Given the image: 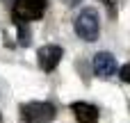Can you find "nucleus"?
Instances as JSON below:
<instances>
[{
	"label": "nucleus",
	"mask_w": 130,
	"mask_h": 123,
	"mask_svg": "<svg viewBox=\"0 0 130 123\" xmlns=\"http://www.w3.org/2000/svg\"><path fill=\"white\" fill-rule=\"evenodd\" d=\"M73 27H75V34H78L82 41H89V43L96 41V39H98V32H101L98 11H96L94 7H85V9L78 14Z\"/></svg>",
	"instance_id": "nucleus-1"
},
{
	"label": "nucleus",
	"mask_w": 130,
	"mask_h": 123,
	"mask_svg": "<svg viewBox=\"0 0 130 123\" xmlns=\"http://www.w3.org/2000/svg\"><path fill=\"white\" fill-rule=\"evenodd\" d=\"M57 116V110L53 103L46 100H32L21 105V119L23 123H53Z\"/></svg>",
	"instance_id": "nucleus-2"
},
{
	"label": "nucleus",
	"mask_w": 130,
	"mask_h": 123,
	"mask_svg": "<svg viewBox=\"0 0 130 123\" xmlns=\"http://www.w3.org/2000/svg\"><path fill=\"white\" fill-rule=\"evenodd\" d=\"M46 14V0H14L11 16L16 23H32L43 18Z\"/></svg>",
	"instance_id": "nucleus-3"
},
{
	"label": "nucleus",
	"mask_w": 130,
	"mask_h": 123,
	"mask_svg": "<svg viewBox=\"0 0 130 123\" xmlns=\"http://www.w3.org/2000/svg\"><path fill=\"white\" fill-rule=\"evenodd\" d=\"M62 48L59 46H55V43H48V46H41L39 48V52H37V59H39V68L41 71H46V73H50V71H55L57 68V64L62 62Z\"/></svg>",
	"instance_id": "nucleus-4"
},
{
	"label": "nucleus",
	"mask_w": 130,
	"mask_h": 123,
	"mask_svg": "<svg viewBox=\"0 0 130 123\" xmlns=\"http://www.w3.org/2000/svg\"><path fill=\"white\" fill-rule=\"evenodd\" d=\"M117 71H119V64H117L112 52H96V57H94V73H96V78L107 80Z\"/></svg>",
	"instance_id": "nucleus-5"
},
{
	"label": "nucleus",
	"mask_w": 130,
	"mask_h": 123,
	"mask_svg": "<svg viewBox=\"0 0 130 123\" xmlns=\"http://www.w3.org/2000/svg\"><path fill=\"white\" fill-rule=\"evenodd\" d=\"M71 112L78 119V123H98V119H101L98 107H94L91 103H82V100L73 103L71 105Z\"/></svg>",
	"instance_id": "nucleus-6"
},
{
	"label": "nucleus",
	"mask_w": 130,
	"mask_h": 123,
	"mask_svg": "<svg viewBox=\"0 0 130 123\" xmlns=\"http://www.w3.org/2000/svg\"><path fill=\"white\" fill-rule=\"evenodd\" d=\"M16 27H18V43L21 46H30V30L25 27V23H16Z\"/></svg>",
	"instance_id": "nucleus-7"
},
{
	"label": "nucleus",
	"mask_w": 130,
	"mask_h": 123,
	"mask_svg": "<svg viewBox=\"0 0 130 123\" xmlns=\"http://www.w3.org/2000/svg\"><path fill=\"white\" fill-rule=\"evenodd\" d=\"M121 80H123V82H130V64H126V66L121 68Z\"/></svg>",
	"instance_id": "nucleus-8"
},
{
	"label": "nucleus",
	"mask_w": 130,
	"mask_h": 123,
	"mask_svg": "<svg viewBox=\"0 0 130 123\" xmlns=\"http://www.w3.org/2000/svg\"><path fill=\"white\" fill-rule=\"evenodd\" d=\"M62 2H64V5H69V7H75V5H78V2H82V0H62Z\"/></svg>",
	"instance_id": "nucleus-9"
},
{
	"label": "nucleus",
	"mask_w": 130,
	"mask_h": 123,
	"mask_svg": "<svg viewBox=\"0 0 130 123\" xmlns=\"http://www.w3.org/2000/svg\"><path fill=\"white\" fill-rule=\"evenodd\" d=\"M2 2H5V5H14V0H2Z\"/></svg>",
	"instance_id": "nucleus-10"
}]
</instances>
